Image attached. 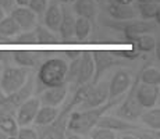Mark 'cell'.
<instances>
[{
  "label": "cell",
  "mask_w": 160,
  "mask_h": 139,
  "mask_svg": "<svg viewBox=\"0 0 160 139\" xmlns=\"http://www.w3.org/2000/svg\"><path fill=\"white\" fill-rule=\"evenodd\" d=\"M141 52H138L135 47H132L131 50H121V52H117L116 54H120L117 56V57H122V58H128V60H134V58H137L138 56H139Z\"/></svg>",
  "instance_id": "cell-34"
},
{
  "label": "cell",
  "mask_w": 160,
  "mask_h": 139,
  "mask_svg": "<svg viewBox=\"0 0 160 139\" xmlns=\"http://www.w3.org/2000/svg\"><path fill=\"white\" fill-rule=\"evenodd\" d=\"M17 138H20V139H38V134H36V131L32 128L21 127V128H18Z\"/></svg>",
  "instance_id": "cell-33"
},
{
  "label": "cell",
  "mask_w": 160,
  "mask_h": 139,
  "mask_svg": "<svg viewBox=\"0 0 160 139\" xmlns=\"http://www.w3.org/2000/svg\"><path fill=\"white\" fill-rule=\"evenodd\" d=\"M13 58L20 67H27V68L38 67L42 63V56L38 52L18 50L13 53Z\"/></svg>",
  "instance_id": "cell-20"
},
{
  "label": "cell",
  "mask_w": 160,
  "mask_h": 139,
  "mask_svg": "<svg viewBox=\"0 0 160 139\" xmlns=\"http://www.w3.org/2000/svg\"><path fill=\"white\" fill-rule=\"evenodd\" d=\"M6 53L4 52H0V63H2V61H4L6 60V56H4Z\"/></svg>",
  "instance_id": "cell-41"
},
{
  "label": "cell",
  "mask_w": 160,
  "mask_h": 139,
  "mask_svg": "<svg viewBox=\"0 0 160 139\" xmlns=\"http://www.w3.org/2000/svg\"><path fill=\"white\" fill-rule=\"evenodd\" d=\"M141 82L150 83V85H159L160 83V71L158 68H145L139 77Z\"/></svg>",
  "instance_id": "cell-29"
},
{
  "label": "cell",
  "mask_w": 160,
  "mask_h": 139,
  "mask_svg": "<svg viewBox=\"0 0 160 139\" xmlns=\"http://www.w3.org/2000/svg\"><path fill=\"white\" fill-rule=\"evenodd\" d=\"M10 17L18 24L21 31H29L36 27V14L29 7H13V10L10 11Z\"/></svg>",
  "instance_id": "cell-11"
},
{
  "label": "cell",
  "mask_w": 160,
  "mask_h": 139,
  "mask_svg": "<svg viewBox=\"0 0 160 139\" xmlns=\"http://www.w3.org/2000/svg\"><path fill=\"white\" fill-rule=\"evenodd\" d=\"M31 0H15V3H17L18 6H24V7H28Z\"/></svg>",
  "instance_id": "cell-36"
},
{
  "label": "cell",
  "mask_w": 160,
  "mask_h": 139,
  "mask_svg": "<svg viewBox=\"0 0 160 139\" xmlns=\"http://www.w3.org/2000/svg\"><path fill=\"white\" fill-rule=\"evenodd\" d=\"M58 116V110L57 107L53 106H46L43 104L42 107H39L36 111V116L33 118V124L35 125H48L52 124Z\"/></svg>",
  "instance_id": "cell-21"
},
{
  "label": "cell",
  "mask_w": 160,
  "mask_h": 139,
  "mask_svg": "<svg viewBox=\"0 0 160 139\" xmlns=\"http://www.w3.org/2000/svg\"><path fill=\"white\" fill-rule=\"evenodd\" d=\"M113 2L121 3V4H132V3H134V0H113Z\"/></svg>",
  "instance_id": "cell-38"
},
{
  "label": "cell",
  "mask_w": 160,
  "mask_h": 139,
  "mask_svg": "<svg viewBox=\"0 0 160 139\" xmlns=\"http://www.w3.org/2000/svg\"><path fill=\"white\" fill-rule=\"evenodd\" d=\"M29 75V68L27 67H8L3 71L0 78V89L4 95H10L25 83Z\"/></svg>",
  "instance_id": "cell-3"
},
{
  "label": "cell",
  "mask_w": 160,
  "mask_h": 139,
  "mask_svg": "<svg viewBox=\"0 0 160 139\" xmlns=\"http://www.w3.org/2000/svg\"><path fill=\"white\" fill-rule=\"evenodd\" d=\"M41 107V102L38 97H28L25 102L17 107V124L20 127H27L33 122V118L36 116V111Z\"/></svg>",
  "instance_id": "cell-9"
},
{
  "label": "cell",
  "mask_w": 160,
  "mask_h": 139,
  "mask_svg": "<svg viewBox=\"0 0 160 139\" xmlns=\"http://www.w3.org/2000/svg\"><path fill=\"white\" fill-rule=\"evenodd\" d=\"M72 4L74 13L78 17H85L91 22H95L98 15V6L95 0H75Z\"/></svg>",
  "instance_id": "cell-18"
},
{
  "label": "cell",
  "mask_w": 160,
  "mask_h": 139,
  "mask_svg": "<svg viewBox=\"0 0 160 139\" xmlns=\"http://www.w3.org/2000/svg\"><path fill=\"white\" fill-rule=\"evenodd\" d=\"M67 56L71 58H75V57H78V56H81V52H67Z\"/></svg>",
  "instance_id": "cell-37"
},
{
  "label": "cell",
  "mask_w": 160,
  "mask_h": 139,
  "mask_svg": "<svg viewBox=\"0 0 160 139\" xmlns=\"http://www.w3.org/2000/svg\"><path fill=\"white\" fill-rule=\"evenodd\" d=\"M67 92H68L67 83H61V85L57 86H49L42 92L39 102L42 104H46V106L57 107L64 102V99L67 96Z\"/></svg>",
  "instance_id": "cell-12"
},
{
  "label": "cell",
  "mask_w": 160,
  "mask_h": 139,
  "mask_svg": "<svg viewBox=\"0 0 160 139\" xmlns=\"http://www.w3.org/2000/svg\"><path fill=\"white\" fill-rule=\"evenodd\" d=\"M137 13L142 17V20H153L156 13L160 10L159 3H137Z\"/></svg>",
  "instance_id": "cell-27"
},
{
  "label": "cell",
  "mask_w": 160,
  "mask_h": 139,
  "mask_svg": "<svg viewBox=\"0 0 160 139\" xmlns=\"http://www.w3.org/2000/svg\"><path fill=\"white\" fill-rule=\"evenodd\" d=\"M18 128L20 125L17 124L14 113L0 109V131L4 132L8 138H17Z\"/></svg>",
  "instance_id": "cell-19"
},
{
  "label": "cell",
  "mask_w": 160,
  "mask_h": 139,
  "mask_svg": "<svg viewBox=\"0 0 160 139\" xmlns=\"http://www.w3.org/2000/svg\"><path fill=\"white\" fill-rule=\"evenodd\" d=\"M48 3H49V0H31L28 7L36 15H42L45 13L46 7H48Z\"/></svg>",
  "instance_id": "cell-32"
},
{
  "label": "cell",
  "mask_w": 160,
  "mask_h": 139,
  "mask_svg": "<svg viewBox=\"0 0 160 139\" xmlns=\"http://www.w3.org/2000/svg\"><path fill=\"white\" fill-rule=\"evenodd\" d=\"M88 134L92 139H116L117 138L114 131L103 128V127H98V128H95V129H91Z\"/></svg>",
  "instance_id": "cell-30"
},
{
  "label": "cell",
  "mask_w": 160,
  "mask_h": 139,
  "mask_svg": "<svg viewBox=\"0 0 160 139\" xmlns=\"http://www.w3.org/2000/svg\"><path fill=\"white\" fill-rule=\"evenodd\" d=\"M61 6L60 3L56 2V0H52V2L48 3V7L45 10V27L49 28L50 31L53 32H57L58 31V25H60V21H61Z\"/></svg>",
  "instance_id": "cell-16"
},
{
  "label": "cell",
  "mask_w": 160,
  "mask_h": 139,
  "mask_svg": "<svg viewBox=\"0 0 160 139\" xmlns=\"http://www.w3.org/2000/svg\"><path fill=\"white\" fill-rule=\"evenodd\" d=\"M20 31L21 28L18 27V24L11 17H4L0 20V35L4 36V38H14Z\"/></svg>",
  "instance_id": "cell-23"
},
{
  "label": "cell",
  "mask_w": 160,
  "mask_h": 139,
  "mask_svg": "<svg viewBox=\"0 0 160 139\" xmlns=\"http://www.w3.org/2000/svg\"><path fill=\"white\" fill-rule=\"evenodd\" d=\"M118 99L114 100H107L104 104L99 107H93V109H87V110H77L71 111L67 118V129L66 131L71 132V134L85 135L91 131L93 127H96V122L100 117L106 113L110 107L118 103Z\"/></svg>",
  "instance_id": "cell-1"
},
{
  "label": "cell",
  "mask_w": 160,
  "mask_h": 139,
  "mask_svg": "<svg viewBox=\"0 0 160 139\" xmlns=\"http://www.w3.org/2000/svg\"><path fill=\"white\" fill-rule=\"evenodd\" d=\"M4 17H6V11L0 7V20H2V18H4Z\"/></svg>",
  "instance_id": "cell-42"
},
{
  "label": "cell",
  "mask_w": 160,
  "mask_h": 139,
  "mask_svg": "<svg viewBox=\"0 0 160 139\" xmlns=\"http://www.w3.org/2000/svg\"><path fill=\"white\" fill-rule=\"evenodd\" d=\"M96 127H103V128L112 129L114 132H127L137 129V127L132 125L131 122H128L127 120L122 118H116V117H110V116H102L96 122Z\"/></svg>",
  "instance_id": "cell-17"
},
{
  "label": "cell",
  "mask_w": 160,
  "mask_h": 139,
  "mask_svg": "<svg viewBox=\"0 0 160 139\" xmlns=\"http://www.w3.org/2000/svg\"><path fill=\"white\" fill-rule=\"evenodd\" d=\"M92 22L85 17L75 18V27H74V38L79 42H84L91 35Z\"/></svg>",
  "instance_id": "cell-22"
},
{
  "label": "cell",
  "mask_w": 160,
  "mask_h": 139,
  "mask_svg": "<svg viewBox=\"0 0 160 139\" xmlns=\"http://www.w3.org/2000/svg\"><path fill=\"white\" fill-rule=\"evenodd\" d=\"M58 3H63V4H70V3H74L75 0H56Z\"/></svg>",
  "instance_id": "cell-40"
},
{
  "label": "cell",
  "mask_w": 160,
  "mask_h": 139,
  "mask_svg": "<svg viewBox=\"0 0 160 139\" xmlns=\"http://www.w3.org/2000/svg\"><path fill=\"white\" fill-rule=\"evenodd\" d=\"M137 3H159V0H134Z\"/></svg>",
  "instance_id": "cell-39"
},
{
  "label": "cell",
  "mask_w": 160,
  "mask_h": 139,
  "mask_svg": "<svg viewBox=\"0 0 160 139\" xmlns=\"http://www.w3.org/2000/svg\"><path fill=\"white\" fill-rule=\"evenodd\" d=\"M92 57H93V64H95V72L93 78H92V85H95L100 79V77L104 74V71L109 70L113 66H120L124 64V61H120L117 56H113L107 52H92Z\"/></svg>",
  "instance_id": "cell-6"
},
{
  "label": "cell",
  "mask_w": 160,
  "mask_h": 139,
  "mask_svg": "<svg viewBox=\"0 0 160 139\" xmlns=\"http://www.w3.org/2000/svg\"><path fill=\"white\" fill-rule=\"evenodd\" d=\"M131 74L125 70H118L109 82V100L121 97L131 86Z\"/></svg>",
  "instance_id": "cell-7"
},
{
  "label": "cell",
  "mask_w": 160,
  "mask_h": 139,
  "mask_svg": "<svg viewBox=\"0 0 160 139\" xmlns=\"http://www.w3.org/2000/svg\"><path fill=\"white\" fill-rule=\"evenodd\" d=\"M68 64L63 58H49L39 64L36 81L43 88L66 83V72Z\"/></svg>",
  "instance_id": "cell-2"
},
{
  "label": "cell",
  "mask_w": 160,
  "mask_h": 139,
  "mask_svg": "<svg viewBox=\"0 0 160 139\" xmlns=\"http://www.w3.org/2000/svg\"><path fill=\"white\" fill-rule=\"evenodd\" d=\"M137 83H138V79H135V82L132 83L130 93L127 95L125 100L122 102L121 107L117 110V116L122 120H127V121H135V120H138L141 117V114H142V111L145 110L138 103L137 99H135V88H137Z\"/></svg>",
  "instance_id": "cell-5"
},
{
  "label": "cell",
  "mask_w": 160,
  "mask_h": 139,
  "mask_svg": "<svg viewBox=\"0 0 160 139\" xmlns=\"http://www.w3.org/2000/svg\"><path fill=\"white\" fill-rule=\"evenodd\" d=\"M107 13L112 18L117 21H131L137 17V10L131 4H121V3L112 2L107 6Z\"/></svg>",
  "instance_id": "cell-15"
},
{
  "label": "cell",
  "mask_w": 160,
  "mask_h": 139,
  "mask_svg": "<svg viewBox=\"0 0 160 139\" xmlns=\"http://www.w3.org/2000/svg\"><path fill=\"white\" fill-rule=\"evenodd\" d=\"M159 85H150V83L142 82L141 85L137 83V88H135V99L143 109L155 107L159 100Z\"/></svg>",
  "instance_id": "cell-8"
},
{
  "label": "cell",
  "mask_w": 160,
  "mask_h": 139,
  "mask_svg": "<svg viewBox=\"0 0 160 139\" xmlns=\"http://www.w3.org/2000/svg\"><path fill=\"white\" fill-rule=\"evenodd\" d=\"M95 2H96V3H103L104 0H95Z\"/></svg>",
  "instance_id": "cell-44"
},
{
  "label": "cell",
  "mask_w": 160,
  "mask_h": 139,
  "mask_svg": "<svg viewBox=\"0 0 160 139\" xmlns=\"http://www.w3.org/2000/svg\"><path fill=\"white\" fill-rule=\"evenodd\" d=\"M14 4H15V0H0V7H2L6 13L13 10Z\"/></svg>",
  "instance_id": "cell-35"
},
{
  "label": "cell",
  "mask_w": 160,
  "mask_h": 139,
  "mask_svg": "<svg viewBox=\"0 0 160 139\" xmlns=\"http://www.w3.org/2000/svg\"><path fill=\"white\" fill-rule=\"evenodd\" d=\"M0 41H3V42H7V41H10V39H8V38H4V36H2V35H0Z\"/></svg>",
  "instance_id": "cell-43"
},
{
  "label": "cell",
  "mask_w": 160,
  "mask_h": 139,
  "mask_svg": "<svg viewBox=\"0 0 160 139\" xmlns=\"http://www.w3.org/2000/svg\"><path fill=\"white\" fill-rule=\"evenodd\" d=\"M132 42L135 45L134 47L138 52H142V53H149L156 47V39L149 33H143V35L135 38Z\"/></svg>",
  "instance_id": "cell-24"
},
{
  "label": "cell",
  "mask_w": 160,
  "mask_h": 139,
  "mask_svg": "<svg viewBox=\"0 0 160 139\" xmlns=\"http://www.w3.org/2000/svg\"><path fill=\"white\" fill-rule=\"evenodd\" d=\"M81 63H79V72L78 78H77L75 85L79 86L82 83L91 82V79L93 78L95 72V64H93V57H92V52H85L81 53Z\"/></svg>",
  "instance_id": "cell-14"
},
{
  "label": "cell",
  "mask_w": 160,
  "mask_h": 139,
  "mask_svg": "<svg viewBox=\"0 0 160 139\" xmlns=\"http://www.w3.org/2000/svg\"><path fill=\"white\" fill-rule=\"evenodd\" d=\"M61 21L58 25V31L61 41L70 42L74 39V27H75V17H74V11L68 10L66 6H61Z\"/></svg>",
  "instance_id": "cell-13"
},
{
  "label": "cell",
  "mask_w": 160,
  "mask_h": 139,
  "mask_svg": "<svg viewBox=\"0 0 160 139\" xmlns=\"http://www.w3.org/2000/svg\"><path fill=\"white\" fill-rule=\"evenodd\" d=\"M139 118L142 120L143 124L148 125L149 128L155 129V131H159L160 129V110L159 109L150 107L149 111H142Z\"/></svg>",
  "instance_id": "cell-25"
},
{
  "label": "cell",
  "mask_w": 160,
  "mask_h": 139,
  "mask_svg": "<svg viewBox=\"0 0 160 139\" xmlns=\"http://www.w3.org/2000/svg\"><path fill=\"white\" fill-rule=\"evenodd\" d=\"M121 32L124 33V38L127 41H134L135 38L143 35V33H150L153 31L158 29V24L152 22L150 20H143V21H134V22H127L124 25L118 27Z\"/></svg>",
  "instance_id": "cell-10"
},
{
  "label": "cell",
  "mask_w": 160,
  "mask_h": 139,
  "mask_svg": "<svg viewBox=\"0 0 160 139\" xmlns=\"http://www.w3.org/2000/svg\"><path fill=\"white\" fill-rule=\"evenodd\" d=\"M14 42L17 43H38L36 42V33L35 29H29V31H20L14 38H11Z\"/></svg>",
  "instance_id": "cell-31"
},
{
  "label": "cell",
  "mask_w": 160,
  "mask_h": 139,
  "mask_svg": "<svg viewBox=\"0 0 160 139\" xmlns=\"http://www.w3.org/2000/svg\"><path fill=\"white\" fill-rule=\"evenodd\" d=\"M109 100V82L98 81L95 85H91L85 95L84 100L78 106V110H87L93 109V107H99L104 104Z\"/></svg>",
  "instance_id": "cell-4"
},
{
  "label": "cell",
  "mask_w": 160,
  "mask_h": 139,
  "mask_svg": "<svg viewBox=\"0 0 160 139\" xmlns=\"http://www.w3.org/2000/svg\"><path fill=\"white\" fill-rule=\"evenodd\" d=\"M35 33H36V42L38 43H57L58 38L56 36V32L50 31L49 28H46L45 25H36L35 28Z\"/></svg>",
  "instance_id": "cell-26"
},
{
  "label": "cell",
  "mask_w": 160,
  "mask_h": 139,
  "mask_svg": "<svg viewBox=\"0 0 160 139\" xmlns=\"http://www.w3.org/2000/svg\"><path fill=\"white\" fill-rule=\"evenodd\" d=\"M79 63H81V56L72 58V61L70 63V66L67 67L66 72V83H75L77 78H78L79 72Z\"/></svg>",
  "instance_id": "cell-28"
}]
</instances>
